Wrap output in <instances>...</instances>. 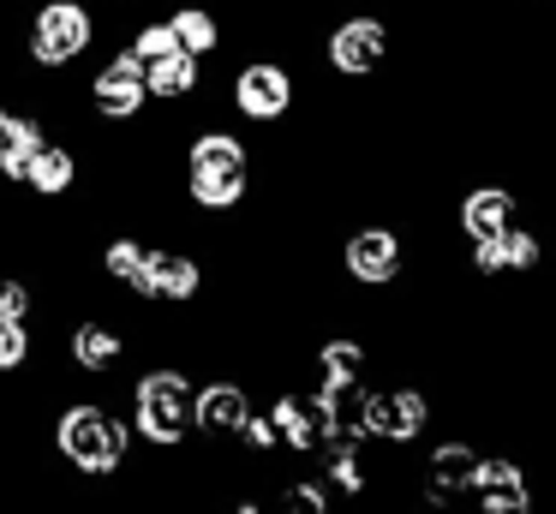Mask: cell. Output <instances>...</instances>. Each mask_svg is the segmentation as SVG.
Returning a JSON list of instances; mask_svg holds the SVG:
<instances>
[{
	"label": "cell",
	"instance_id": "18",
	"mask_svg": "<svg viewBox=\"0 0 556 514\" xmlns=\"http://www.w3.org/2000/svg\"><path fill=\"white\" fill-rule=\"evenodd\" d=\"M0 102H7V84H0Z\"/></svg>",
	"mask_w": 556,
	"mask_h": 514
},
{
	"label": "cell",
	"instance_id": "16",
	"mask_svg": "<svg viewBox=\"0 0 556 514\" xmlns=\"http://www.w3.org/2000/svg\"><path fill=\"white\" fill-rule=\"evenodd\" d=\"M42 347H49V341H42L37 317H7V323H0V383L37 377Z\"/></svg>",
	"mask_w": 556,
	"mask_h": 514
},
{
	"label": "cell",
	"instance_id": "11",
	"mask_svg": "<svg viewBox=\"0 0 556 514\" xmlns=\"http://www.w3.org/2000/svg\"><path fill=\"white\" fill-rule=\"evenodd\" d=\"M455 514H539V490L520 454H479V473H472L467 497Z\"/></svg>",
	"mask_w": 556,
	"mask_h": 514
},
{
	"label": "cell",
	"instance_id": "15",
	"mask_svg": "<svg viewBox=\"0 0 556 514\" xmlns=\"http://www.w3.org/2000/svg\"><path fill=\"white\" fill-rule=\"evenodd\" d=\"M162 18H168L174 42L192 60H216L222 48H228V18H222L216 7H204V0H180V7H168Z\"/></svg>",
	"mask_w": 556,
	"mask_h": 514
},
{
	"label": "cell",
	"instance_id": "5",
	"mask_svg": "<svg viewBox=\"0 0 556 514\" xmlns=\"http://www.w3.org/2000/svg\"><path fill=\"white\" fill-rule=\"evenodd\" d=\"M431 425H437V394H431V383H413V377H383L377 371L371 383H365V394H359V430H365V442L371 449H383V454H407V449H419L425 437H431Z\"/></svg>",
	"mask_w": 556,
	"mask_h": 514
},
{
	"label": "cell",
	"instance_id": "12",
	"mask_svg": "<svg viewBox=\"0 0 556 514\" xmlns=\"http://www.w3.org/2000/svg\"><path fill=\"white\" fill-rule=\"evenodd\" d=\"M90 162L85 150H78V138H61V131L49 126V138L37 143V155L25 162V179H18V198H37L42 210H54V203H66L78 186H85Z\"/></svg>",
	"mask_w": 556,
	"mask_h": 514
},
{
	"label": "cell",
	"instance_id": "10",
	"mask_svg": "<svg viewBox=\"0 0 556 514\" xmlns=\"http://www.w3.org/2000/svg\"><path fill=\"white\" fill-rule=\"evenodd\" d=\"M85 114H90V126H102V131L144 126V114H150L144 66H138L126 48H109V54H102V66L85 78Z\"/></svg>",
	"mask_w": 556,
	"mask_h": 514
},
{
	"label": "cell",
	"instance_id": "6",
	"mask_svg": "<svg viewBox=\"0 0 556 514\" xmlns=\"http://www.w3.org/2000/svg\"><path fill=\"white\" fill-rule=\"evenodd\" d=\"M336 269L353 293H395V287H407L413 269L407 234L395 222H353L336 246Z\"/></svg>",
	"mask_w": 556,
	"mask_h": 514
},
{
	"label": "cell",
	"instance_id": "13",
	"mask_svg": "<svg viewBox=\"0 0 556 514\" xmlns=\"http://www.w3.org/2000/svg\"><path fill=\"white\" fill-rule=\"evenodd\" d=\"M508 222H520V191L508 186V179H479V186H467L455 198V210H448V227H455L460 246L496 239Z\"/></svg>",
	"mask_w": 556,
	"mask_h": 514
},
{
	"label": "cell",
	"instance_id": "3",
	"mask_svg": "<svg viewBox=\"0 0 556 514\" xmlns=\"http://www.w3.org/2000/svg\"><path fill=\"white\" fill-rule=\"evenodd\" d=\"M257 191V155L222 120H204L180 138V203L204 222H228Z\"/></svg>",
	"mask_w": 556,
	"mask_h": 514
},
{
	"label": "cell",
	"instance_id": "8",
	"mask_svg": "<svg viewBox=\"0 0 556 514\" xmlns=\"http://www.w3.org/2000/svg\"><path fill=\"white\" fill-rule=\"evenodd\" d=\"M257 406V383L245 371H222V365H198L192 383V449L204 454H228L233 430L245 425V413Z\"/></svg>",
	"mask_w": 556,
	"mask_h": 514
},
{
	"label": "cell",
	"instance_id": "19",
	"mask_svg": "<svg viewBox=\"0 0 556 514\" xmlns=\"http://www.w3.org/2000/svg\"><path fill=\"white\" fill-rule=\"evenodd\" d=\"M0 478H7V466H0Z\"/></svg>",
	"mask_w": 556,
	"mask_h": 514
},
{
	"label": "cell",
	"instance_id": "14",
	"mask_svg": "<svg viewBox=\"0 0 556 514\" xmlns=\"http://www.w3.org/2000/svg\"><path fill=\"white\" fill-rule=\"evenodd\" d=\"M144 96L162 108H186L204 96V60H192L186 48H168L162 60H144Z\"/></svg>",
	"mask_w": 556,
	"mask_h": 514
},
{
	"label": "cell",
	"instance_id": "4",
	"mask_svg": "<svg viewBox=\"0 0 556 514\" xmlns=\"http://www.w3.org/2000/svg\"><path fill=\"white\" fill-rule=\"evenodd\" d=\"M102 42V12L90 0H37L18 36V60L37 78H61L78 60H90Z\"/></svg>",
	"mask_w": 556,
	"mask_h": 514
},
{
	"label": "cell",
	"instance_id": "2",
	"mask_svg": "<svg viewBox=\"0 0 556 514\" xmlns=\"http://www.w3.org/2000/svg\"><path fill=\"white\" fill-rule=\"evenodd\" d=\"M121 383H126L121 413L132 425L138 454H150V461H186L192 454V383H198L192 359L186 353L138 359Z\"/></svg>",
	"mask_w": 556,
	"mask_h": 514
},
{
	"label": "cell",
	"instance_id": "17",
	"mask_svg": "<svg viewBox=\"0 0 556 514\" xmlns=\"http://www.w3.org/2000/svg\"><path fill=\"white\" fill-rule=\"evenodd\" d=\"M42 311V287L30 281V269H13L0 258V323L7 317H37Z\"/></svg>",
	"mask_w": 556,
	"mask_h": 514
},
{
	"label": "cell",
	"instance_id": "9",
	"mask_svg": "<svg viewBox=\"0 0 556 514\" xmlns=\"http://www.w3.org/2000/svg\"><path fill=\"white\" fill-rule=\"evenodd\" d=\"M389 48H395V30H389L383 12L353 7L324 30V66H329V78H341V84H365L389 66Z\"/></svg>",
	"mask_w": 556,
	"mask_h": 514
},
{
	"label": "cell",
	"instance_id": "1",
	"mask_svg": "<svg viewBox=\"0 0 556 514\" xmlns=\"http://www.w3.org/2000/svg\"><path fill=\"white\" fill-rule=\"evenodd\" d=\"M37 437L49 449V466L78 485H121L138 466V442L126 413L109 394H54L37 413Z\"/></svg>",
	"mask_w": 556,
	"mask_h": 514
},
{
	"label": "cell",
	"instance_id": "7",
	"mask_svg": "<svg viewBox=\"0 0 556 514\" xmlns=\"http://www.w3.org/2000/svg\"><path fill=\"white\" fill-rule=\"evenodd\" d=\"M228 108L240 126H257V131H276L293 120L300 108V78L281 54H245L228 78Z\"/></svg>",
	"mask_w": 556,
	"mask_h": 514
}]
</instances>
